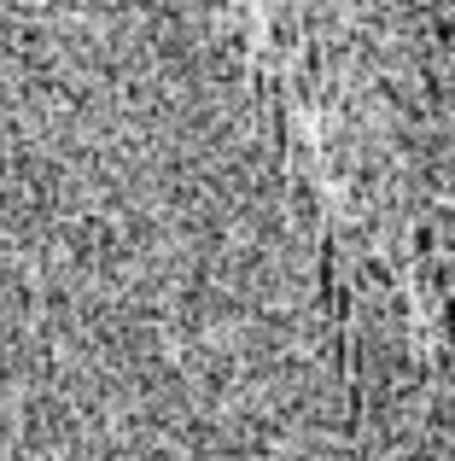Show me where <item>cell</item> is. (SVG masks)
I'll use <instances>...</instances> for the list:
<instances>
[{
    "mask_svg": "<svg viewBox=\"0 0 455 461\" xmlns=\"http://www.w3.org/2000/svg\"><path fill=\"white\" fill-rule=\"evenodd\" d=\"M444 315H450V339H455V304H450V310H444Z\"/></svg>",
    "mask_w": 455,
    "mask_h": 461,
    "instance_id": "6da1fadb",
    "label": "cell"
}]
</instances>
